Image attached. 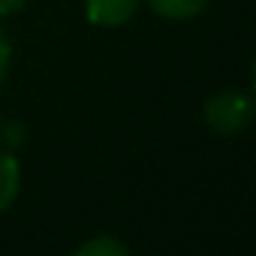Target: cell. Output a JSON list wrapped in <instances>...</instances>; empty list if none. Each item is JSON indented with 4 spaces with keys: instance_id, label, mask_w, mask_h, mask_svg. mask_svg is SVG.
Masks as SVG:
<instances>
[{
    "instance_id": "obj_3",
    "label": "cell",
    "mask_w": 256,
    "mask_h": 256,
    "mask_svg": "<svg viewBox=\"0 0 256 256\" xmlns=\"http://www.w3.org/2000/svg\"><path fill=\"white\" fill-rule=\"evenodd\" d=\"M22 190V166L10 151H0V214H6Z\"/></svg>"
},
{
    "instance_id": "obj_1",
    "label": "cell",
    "mask_w": 256,
    "mask_h": 256,
    "mask_svg": "<svg viewBox=\"0 0 256 256\" xmlns=\"http://www.w3.org/2000/svg\"><path fill=\"white\" fill-rule=\"evenodd\" d=\"M202 118L217 136H238L253 120V96L244 90H220L205 100Z\"/></svg>"
},
{
    "instance_id": "obj_9",
    "label": "cell",
    "mask_w": 256,
    "mask_h": 256,
    "mask_svg": "<svg viewBox=\"0 0 256 256\" xmlns=\"http://www.w3.org/2000/svg\"><path fill=\"white\" fill-rule=\"evenodd\" d=\"M0 124H4V120H0Z\"/></svg>"
},
{
    "instance_id": "obj_5",
    "label": "cell",
    "mask_w": 256,
    "mask_h": 256,
    "mask_svg": "<svg viewBox=\"0 0 256 256\" xmlns=\"http://www.w3.org/2000/svg\"><path fill=\"white\" fill-rule=\"evenodd\" d=\"M76 256H126V244H120L112 235H96V238L78 244Z\"/></svg>"
},
{
    "instance_id": "obj_6",
    "label": "cell",
    "mask_w": 256,
    "mask_h": 256,
    "mask_svg": "<svg viewBox=\"0 0 256 256\" xmlns=\"http://www.w3.org/2000/svg\"><path fill=\"white\" fill-rule=\"evenodd\" d=\"M10 58H12L10 40H6L4 30H0V84H4V78H6V72H10Z\"/></svg>"
},
{
    "instance_id": "obj_7",
    "label": "cell",
    "mask_w": 256,
    "mask_h": 256,
    "mask_svg": "<svg viewBox=\"0 0 256 256\" xmlns=\"http://www.w3.org/2000/svg\"><path fill=\"white\" fill-rule=\"evenodd\" d=\"M0 130L6 133V145H22L24 142V126L22 124H10V126L0 124Z\"/></svg>"
},
{
    "instance_id": "obj_8",
    "label": "cell",
    "mask_w": 256,
    "mask_h": 256,
    "mask_svg": "<svg viewBox=\"0 0 256 256\" xmlns=\"http://www.w3.org/2000/svg\"><path fill=\"white\" fill-rule=\"evenodd\" d=\"M28 0H0V18H6V16H16L18 10H24Z\"/></svg>"
},
{
    "instance_id": "obj_2",
    "label": "cell",
    "mask_w": 256,
    "mask_h": 256,
    "mask_svg": "<svg viewBox=\"0 0 256 256\" xmlns=\"http://www.w3.org/2000/svg\"><path fill=\"white\" fill-rule=\"evenodd\" d=\"M139 10V0H84L88 22L96 28H120Z\"/></svg>"
},
{
    "instance_id": "obj_4",
    "label": "cell",
    "mask_w": 256,
    "mask_h": 256,
    "mask_svg": "<svg viewBox=\"0 0 256 256\" xmlns=\"http://www.w3.org/2000/svg\"><path fill=\"white\" fill-rule=\"evenodd\" d=\"M151 10L169 22H187V18H196L205 6L208 0H148Z\"/></svg>"
}]
</instances>
